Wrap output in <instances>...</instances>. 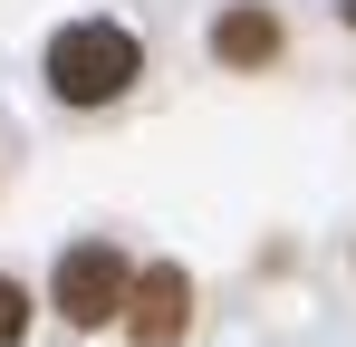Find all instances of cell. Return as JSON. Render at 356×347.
<instances>
[{"label":"cell","instance_id":"obj_1","mask_svg":"<svg viewBox=\"0 0 356 347\" xmlns=\"http://www.w3.org/2000/svg\"><path fill=\"white\" fill-rule=\"evenodd\" d=\"M135 77H145V39L125 20H67L49 39V97L58 107H116Z\"/></svg>","mask_w":356,"mask_h":347},{"label":"cell","instance_id":"obj_2","mask_svg":"<svg viewBox=\"0 0 356 347\" xmlns=\"http://www.w3.org/2000/svg\"><path fill=\"white\" fill-rule=\"evenodd\" d=\"M125 299H135V261L116 241H67L58 270H49V309L67 328H125Z\"/></svg>","mask_w":356,"mask_h":347},{"label":"cell","instance_id":"obj_3","mask_svg":"<svg viewBox=\"0 0 356 347\" xmlns=\"http://www.w3.org/2000/svg\"><path fill=\"white\" fill-rule=\"evenodd\" d=\"M183 328H193L183 261H145V270H135V299H125V338L135 347H183Z\"/></svg>","mask_w":356,"mask_h":347},{"label":"cell","instance_id":"obj_4","mask_svg":"<svg viewBox=\"0 0 356 347\" xmlns=\"http://www.w3.org/2000/svg\"><path fill=\"white\" fill-rule=\"evenodd\" d=\"M280 49H289V29H280V10H270V0H222V20H212V58H222L232 77L280 68Z\"/></svg>","mask_w":356,"mask_h":347},{"label":"cell","instance_id":"obj_5","mask_svg":"<svg viewBox=\"0 0 356 347\" xmlns=\"http://www.w3.org/2000/svg\"><path fill=\"white\" fill-rule=\"evenodd\" d=\"M19 338H29V289L0 270V347H19Z\"/></svg>","mask_w":356,"mask_h":347},{"label":"cell","instance_id":"obj_6","mask_svg":"<svg viewBox=\"0 0 356 347\" xmlns=\"http://www.w3.org/2000/svg\"><path fill=\"white\" fill-rule=\"evenodd\" d=\"M337 20H347V29H356V0H337Z\"/></svg>","mask_w":356,"mask_h":347}]
</instances>
